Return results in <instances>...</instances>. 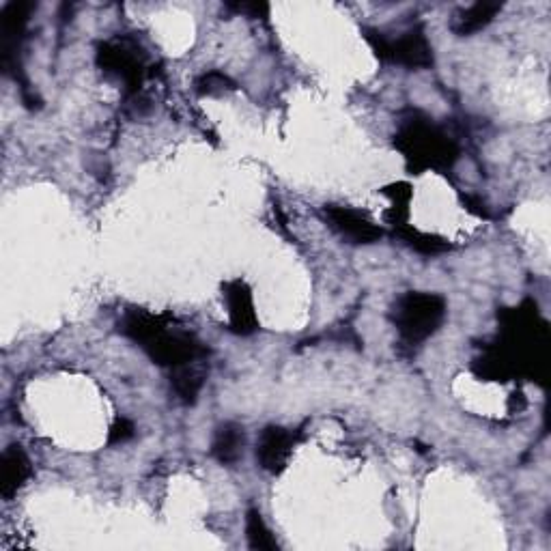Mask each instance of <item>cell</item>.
<instances>
[{"label":"cell","instance_id":"2","mask_svg":"<svg viewBox=\"0 0 551 551\" xmlns=\"http://www.w3.org/2000/svg\"><path fill=\"white\" fill-rule=\"evenodd\" d=\"M394 147L401 151L412 175L427 171L448 173L459 160L457 140L420 110L403 112L394 134Z\"/></svg>","mask_w":551,"mask_h":551},{"label":"cell","instance_id":"5","mask_svg":"<svg viewBox=\"0 0 551 551\" xmlns=\"http://www.w3.org/2000/svg\"><path fill=\"white\" fill-rule=\"evenodd\" d=\"M364 39L381 63L399 65L405 69H431L433 48L425 35V28L412 26L397 37H388L377 28H364Z\"/></svg>","mask_w":551,"mask_h":551},{"label":"cell","instance_id":"4","mask_svg":"<svg viewBox=\"0 0 551 551\" xmlns=\"http://www.w3.org/2000/svg\"><path fill=\"white\" fill-rule=\"evenodd\" d=\"M97 67L106 76L123 82L125 93L138 97L143 91L145 78L149 76V56L145 48L132 37H117L97 46Z\"/></svg>","mask_w":551,"mask_h":551},{"label":"cell","instance_id":"18","mask_svg":"<svg viewBox=\"0 0 551 551\" xmlns=\"http://www.w3.org/2000/svg\"><path fill=\"white\" fill-rule=\"evenodd\" d=\"M237 13H248L250 18H261V16H267V11H270V7L267 5H231Z\"/></svg>","mask_w":551,"mask_h":551},{"label":"cell","instance_id":"17","mask_svg":"<svg viewBox=\"0 0 551 551\" xmlns=\"http://www.w3.org/2000/svg\"><path fill=\"white\" fill-rule=\"evenodd\" d=\"M134 435H136V427H134V422H132V420H127V418H117L115 425L110 427V433H108V444H112V446H117V444H125V442H130Z\"/></svg>","mask_w":551,"mask_h":551},{"label":"cell","instance_id":"9","mask_svg":"<svg viewBox=\"0 0 551 551\" xmlns=\"http://www.w3.org/2000/svg\"><path fill=\"white\" fill-rule=\"evenodd\" d=\"M224 300L229 306V328L237 336H250L259 330L257 310H254L252 291L244 280H233L224 287Z\"/></svg>","mask_w":551,"mask_h":551},{"label":"cell","instance_id":"1","mask_svg":"<svg viewBox=\"0 0 551 551\" xmlns=\"http://www.w3.org/2000/svg\"><path fill=\"white\" fill-rule=\"evenodd\" d=\"M119 332L145 349L147 356L166 369H177L194 360L207 358V347L194 334L173 328L171 319L147 313V310H127L119 323Z\"/></svg>","mask_w":551,"mask_h":551},{"label":"cell","instance_id":"15","mask_svg":"<svg viewBox=\"0 0 551 551\" xmlns=\"http://www.w3.org/2000/svg\"><path fill=\"white\" fill-rule=\"evenodd\" d=\"M246 536H248V545L252 549H259V551H276L278 549V543L274 539L272 530L267 528V524L263 521L257 508H250L246 515Z\"/></svg>","mask_w":551,"mask_h":551},{"label":"cell","instance_id":"14","mask_svg":"<svg viewBox=\"0 0 551 551\" xmlns=\"http://www.w3.org/2000/svg\"><path fill=\"white\" fill-rule=\"evenodd\" d=\"M397 235L403 239V242L416 250L418 254H425V257H435V254H442L446 250H450V244L446 242V239L437 237V235H429V233H422L418 229H412L409 224H403V226H397Z\"/></svg>","mask_w":551,"mask_h":551},{"label":"cell","instance_id":"16","mask_svg":"<svg viewBox=\"0 0 551 551\" xmlns=\"http://www.w3.org/2000/svg\"><path fill=\"white\" fill-rule=\"evenodd\" d=\"M235 89H237L235 80L222 72H205L194 80V91L201 97H220Z\"/></svg>","mask_w":551,"mask_h":551},{"label":"cell","instance_id":"19","mask_svg":"<svg viewBox=\"0 0 551 551\" xmlns=\"http://www.w3.org/2000/svg\"><path fill=\"white\" fill-rule=\"evenodd\" d=\"M463 205L468 207V211H472V214L480 216V218H487V207L480 203L478 199H474V196H463Z\"/></svg>","mask_w":551,"mask_h":551},{"label":"cell","instance_id":"6","mask_svg":"<svg viewBox=\"0 0 551 551\" xmlns=\"http://www.w3.org/2000/svg\"><path fill=\"white\" fill-rule=\"evenodd\" d=\"M35 11L33 3H9L5 5L3 13H0V52H3V69L16 78V82L22 84V100L28 108H39V100L31 91V84H28L22 76V48L26 39V26L31 20V13Z\"/></svg>","mask_w":551,"mask_h":551},{"label":"cell","instance_id":"12","mask_svg":"<svg viewBox=\"0 0 551 551\" xmlns=\"http://www.w3.org/2000/svg\"><path fill=\"white\" fill-rule=\"evenodd\" d=\"M246 433L244 427L235 425V422H224L214 433L211 440V455L222 465H235L244 457Z\"/></svg>","mask_w":551,"mask_h":551},{"label":"cell","instance_id":"10","mask_svg":"<svg viewBox=\"0 0 551 551\" xmlns=\"http://www.w3.org/2000/svg\"><path fill=\"white\" fill-rule=\"evenodd\" d=\"M28 476H31V459L20 444H11L0 461V493H3V498L9 500L16 496Z\"/></svg>","mask_w":551,"mask_h":551},{"label":"cell","instance_id":"11","mask_svg":"<svg viewBox=\"0 0 551 551\" xmlns=\"http://www.w3.org/2000/svg\"><path fill=\"white\" fill-rule=\"evenodd\" d=\"M207 379V364L205 360H194L177 369H171V386L181 403L192 405L199 399V394Z\"/></svg>","mask_w":551,"mask_h":551},{"label":"cell","instance_id":"3","mask_svg":"<svg viewBox=\"0 0 551 551\" xmlns=\"http://www.w3.org/2000/svg\"><path fill=\"white\" fill-rule=\"evenodd\" d=\"M446 300L437 293L409 291L392 308V323L403 347H420L442 328L446 319Z\"/></svg>","mask_w":551,"mask_h":551},{"label":"cell","instance_id":"7","mask_svg":"<svg viewBox=\"0 0 551 551\" xmlns=\"http://www.w3.org/2000/svg\"><path fill=\"white\" fill-rule=\"evenodd\" d=\"M323 220L328 222L330 229L343 237L347 244L356 246H371L384 237V229L375 224L362 211L347 207V205H326L323 207Z\"/></svg>","mask_w":551,"mask_h":551},{"label":"cell","instance_id":"13","mask_svg":"<svg viewBox=\"0 0 551 551\" xmlns=\"http://www.w3.org/2000/svg\"><path fill=\"white\" fill-rule=\"evenodd\" d=\"M500 11H502L500 3H476L468 9L455 13V18L450 22V28L452 33L459 37H470L487 28Z\"/></svg>","mask_w":551,"mask_h":551},{"label":"cell","instance_id":"8","mask_svg":"<svg viewBox=\"0 0 551 551\" xmlns=\"http://www.w3.org/2000/svg\"><path fill=\"white\" fill-rule=\"evenodd\" d=\"M298 444V435L285 427L270 425L265 427L257 440V461L265 472L280 474L287 468L293 455V448Z\"/></svg>","mask_w":551,"mask_h":551}]
</instances>
